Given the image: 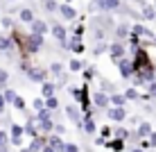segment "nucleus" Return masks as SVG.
<instances>
[{"label":"nucleus","mask_w":156,"mask_h":152,"mask_svg":"<svg viewBox=\"0 0 156 152\" xmlns=\"http://www.w3.org/2000/svg\"><path fill=\"white\" fill-rule=\"evenodd\" d=\"M25 73H27L30 82H36V84H41V82H45V80H48V70L41 68V66H30Z\"/></svg>","instance_id":"nucleus-6"},{"label":"nucleus","mask_w":156,"mask_h":152,"mask_svg":"<svg viewBox=\"0 0 156 152\" xmlns=\"http://www.w3.org/2000/svg\"><path fill=\"white\" fill-rule=\"evenodd\" d=\"M41 95H43V98L57 95V84H55V82H50V80H45V82H41Z\"/></svg>","instance_id":"nucleus-19"},{"label":"nucleus","mask_w":156,"mask_h":152,"mask_svg":"<svg viewBox=\"0 0 156 152\" xmlns=\"http://www.w3.org/2000/svg\"><path fill=\"white\" fill-rule=\"evenodd\" d=\"M7 2H18V0H7Z\"/></svg>","instance_id":"nucleus-55"},{"label":"nucleus","mask_w":156,"mask_h":152,"mask_svg":"<svg viewBox=\"0 0 156 152\" xmlns=\"http://www.w3.org/2000/svg\"><path fill=\"white\" fill-rule=\"evenodd\" d=\"M16 95H18V93H16L14 89H2V98H5V102H7V105H9V102H14Z\"/></svg>","instance_id":"nucleus-35"},{"label":"nucleus","mask_w":156,"mask_h":152,"mask_svg":"<svg viewBox=\"0 0 156 152\" xmlns=\"http://www.w3.org/2000/svg\"><path fill=\"white\" fill-rule=\"evenodd\" d=\"M20 152H30V148H20Z\"/></svg>","instance_id":"nucleus-54"},{"label":"nucleus","mask_w":156,"mask_h":152,"mask_svg":"<svg viewBox=\"0 0 156 152\" xmlns=\"http://www.w3.org/2000/svg\"><path fill=\"white\" fill-rule=\"evenodd\" d=\"M122 95H125L127 102L129 100H138V98H140V91H138L136 86H129V89H125V93H122Z\"/></svg>","instance_id":"nucleus-29"},{"label":"nucleus","mask_w":156,"mask_h":152,"mask_svg":"<svg viewBox=\"0 0 156 152\" xmlns=\"http://www.w3.org/2000/svg\"><path fill=\"white\" fill-rule=\"evenodd\" d=\"M145 86H147V95L149 98H156V80H154V82H147Z\"/></svg>","instance_id":"nucleus-42"},{"label":"nucleus","mask_w":156,"mask_h":152,"mask_svg":"<svg viewBox=\"0 0 156 152\" xmlns=\"http://www.w3.org/2000/svg\"><path fill=\"white\" fill-rule=\"evenodd\" d=\"M70 50L75 52V55H82V52L86 50V46H84L82 41H79V43H75V46H70Z\"/></svg>","instance_id":"nucleus-43"},{"label":"nucleus","mask_w":156,"mask_h":152,"mask_svg":"<svg viewBox=\"0 0 156 152\" xmlns=\"http://www.w3.org/2000/svg\"><path fill=\"white\" fill-rule=\"evenodd\" d=\"M12 50H14V46H12V41H9V34L0 32V52H5L7 57H12V55H9Z\"/></svg>","instance_id":"nucleus-20"},{"label":"nucleus","mask_w":156,"mask_h":152,"mask_svg":"<svg viewBox=\"0 0 156 152\" xmlns=\"http://www.w3.org/2000/svg\"><path fill=\"white\" fill-rule=\"evenodd\" d=\"M73 34H75V36H82V39H84V34H86V28H84V23H82V20H79V23L73 28Z\"/></svg>","instance_id":"nucleus-37"},{"label":"nucleus","mask_w":156,"mask_h":152,"mask_svg":"<svg viewBox=\"0 0 156 152\" xmlns=\"http://www.w3.org/2000/svg\"><path fill=\"white\" fill-rule=\"evenodd\" d=\"M45 134H39V136H34L32 139V143H30V152H41V148L45 145Z\"/></svg>","instance_id":"nucleus-24"},{"label":"nucleus","mask_w":156,"mask_h":152,"mask_svg":"<svg viewBox=\"0 0 156 152\" xmlns=\"http://www.w3.org/2000/svg\"><path fill=\"white\" fill-rule=\"evenodd\" d=\"M43 43H45V36H39V34H32L30 32V34H25V43H23V48H20V55L25 59L34 57L43 48Z\"/></svg>","instance_id":"nucleus-1"},{"label":"nucleus","mask_w":156,"mask_h":152,"mask_svg":"<svg viewBox=\"0 0 156 152\" xmlns=\"http://www.w3.org/2000/svg\"><path fill=\"white\" fill-rule=\"evenodd\" d=\"M90 105L98 109H109V93L106 91H90Z\"/></svg>","instance_id":"nucleus-5"},{"label":"nucleus","mask_w":156,"mask_h":152,"mask_svg":"<svg viewBox=\"0 0 156 152\" xmlns=\"http://www.w3.org/2000/svg\"><path fill=\"white\" fill-rule=\"evenodd\" d=\"M9 134L16 139H23V125H18V123H12L9 125Z\"/></svg>","instance_id":"nucleus-31"},{"label":"nucleus","mask_w":156,"mask_h":152,"mask_svg":"<svg viewBox=\"0 0 156 152\" xmlns=\"http://www.w3.org/2000/svg\"><path fill=\"white\" fill-rule=\"evenodd\" d=\"M43 105H45V109L57 111V109H59V98H57V95H50V98H45V100H43Z\"/></svg>","instance_id":"nucleus-27"},{"label":"nucleus","mask_w":156,"mask_h":152,"mask_svg":"<svg viewBox=\"0 0 156 152\" xmlns=\"http://www.w3.org/2000/svg\"><path fill=\"white\" fill-rule=\"evenodd\" d=\"M147 143H149V148H156V132H154V129L149 132V136H147Z\"/></svg>","instance_id":"nucleus-44"},{"label":"nucleus","mask_w":156,"mask_h":152,"mask_svg":"<svg viewBox=\"0 0 156 152\" xmlns=\"http://www.w3.org/2000/svg\"><path fill=\"white\" fill-rule=\"evenodd\" d=\"M0 25H2V28H7V30H12L16 23H14L12 16H2V18H0Z\"/></svg>","instance_id":"nucleus-38"},{"label":"nucleus","mask_w":156,"mask_h":152,"mask_svg":"<svg viewBox=\"0 0 156 152\" xmlns=\"http://www.w3.org/2000/svg\"><path fill=\"white\" fill-rule=\"evenodd\" d=\"M30 2H34V0H30Z\"/></svg>","instance_id":"nucleus-58"},{"label":"nucleus","mask_w":156,"mask_h":152,"mask_svg":"<svg viewBox=\"0 0 156 152\" xmlns=\"http://www.w3.org/2000/svg\"><path fill=\"white\" fill-rule=\"evenodd\" d=\"M131 66H133V73H138V70H143V68H152L154 64H152V55H149V50L147 48H136L133 50V55H131Z\"/></svg>","instance_id":"nucleus-2"},{"label":"nucleus","mask_w":156,"mask_h":152,"mask_svg":"<svg viewBox=\"0 0 156 152\" xmlns=\"http://www.w3.org/2000/svg\"><path fill=\"white\" fill-rule=\"evenodd\" d=\"M100 136H102V139H109V136H111V127H102V129H100Z\"/></svg>","instance_id":"nucleus-46"},{"label":"nucleus","mask_w":156,"mask_h":152,"mask_svg":"<svg viewBox=\"0 0 156 152\" xmlns=\"http://www.w3.org/2000/svg\"><path fill=\"white\" fill-rule=\"evenodd\" d=\"M41 5H43V9H45L48 14H57V9H59L57 0H41Z\"/></svg>","instance_id":"nucleus-26"},{"label":"nucleus","mask_w":156,"mask_h":152,"mask_svg":"<svg viewBox=\"0 0 156 152\" xmlns=\"http://www.w3.org/2000/svg\"><path fill=\"white\" fill-rule=\"evenodd\" d=\"M52 132H55V134H59V136H61V134L66 132V127H63V125H59V123H55V129H52Z\"/></svg>","instance_id":"nucleus-47"},{"label":"nucleus","mask_w":156,"mask_h":152,"mask_svg":"<svg viewBox=\"0 0 156 152\" xmlns=\"http://www.w3.org/2000/svg\"><path fill=\"white\" fill-rule=\"evenodd\" d=\"M109 107H127V100L122 93H109Z\"/></svg>","instance_id":"nucleus-21"},{"label":"nucleus","mask_w":156,"mask_h":152,"mask_svg":"<svg viewBox=\"0 0 156 152\" xmlns=\"http://www.w3.org/2000/svg\"><path fill=\"white\" fill-rule=\"evenodd\" d=\"M63 113L68 116V120H73L77 127H82V116H79V109L75 105H68V107H63Z\"/></svg>","instance_id":"nucleus-13"},{"label":"nucleus","mask_w":156,"mask_h":152,"mask_svg":"<svg viewBox=\"0 0 156 152\" xmlns=\"http://www.w3.org/2000/svg\"><path fill=\"white\" fill-rule=\"evenodd\" d=\"M84 68V61H79V59H70V61H68V70H70V73H79V70Z\"/></svg>","instance_id":"nucleus-30"},{"label":"nucleus","mask_w":156,"mask_h":152,"mask_svg":"<svg viewBox=\"0 0 156 152\" xmlns=\"http://www.w3.org/2000/svg\"><path fill=\"white\" fill-rule=\"evenodd\" d=\"M57 14L61 16L63 20H73V23L79 18V16H77V9H75L73 5H66V2H59V9H57Z\"/></svg>","instance_id":"nucleus-8"},{"label":"nucleus","mask_w":156,"mask_h":152,"mask_svg":"<svg viewBox=\"0 0 156 152\" xmlns=\"http://www.w3.org/2000/svg\"><path fill=\"white\" fill-rule=\"evenodd\" d=\"M63 2H66V5H73V2H75V0H63Z\"/></svg>","instance_id":"nucleus-53"},{"label":"nucleus","mask_w":156,"mask_h":152,"mask_svg":"<svg viewBox=\"0 0 156 152\" xmlns=\"http://www.w3.org/2000/svg\"><path fill=\"white\" fill-rule=\"evenodd\" d=\"M106 52H109L111 61H118V59L127 57V46L122 41H111L109 46H106Z\"/></svg>","instance_id":"nucleus-3"},{"label":"nucleus","mask_w":156,"mask_h":152,"mask_svg":"<svg viewBox=\"0 0 156 152\" xmlns=\"http://www.w3.org/2000/svg\"><path fill=\"white\" fill-rule=\"evenodd\" d=\"M84 80H86V82H90V80H93V77H98V68H95V66H86V64H84Z\"/></svg>","instance_id":"nucleus-28"},{"label":"nucleus","mask_w":156,"mask_h":152,"mask_svg":"<svg viewBox=\"0 0 156 152\" xmlns=\"http://www.w3.org/2000/svg\"><path fill=\"white\" fill-rule=\"evenodd\" d=\"M106 118L111 123H122L127 118V107H111V109H106Z\"/></svg>","instance_id":"nucleus-9"},{"label":"nucleus","mask_w":156,"mask_h":152,"mask_svg":"<svg viewBox=\"0 0 156 152\" xmlns=\"http://www.w3.org/2000/svg\"><path fill=\"white\" fill-rule=\"evenodd\" d=\"M95 2H100V0H95Z\"/></svg>","instance_id":"nucleus-57"},{"label":"nucleus","mask_w":156,"mask_h":152,"mask_svg":"<svg viewBox=\"0 0 156 152\" xmlns=\"http://www.w3.org/2000/svg\"><path fill=\"white\" fill-rule=\"evenodd\" d=\"M152 5H154V9H156V0H154V2H152Z\"/></svg>","instance_id":"nucleus-56"},{"label":"nucleus","mask_w":156,"mask_h":152,"mask_svg":"<svg viewBox=\"0 0 156 152\" xmlns=\"http://www.w3.org/2000/svg\"><path fill=\"white\" fill-rule=\"evenodd\" d=\"M125 145H127V141H122V139H113V136H111V141H106L104 148H109V150H113V152H125V150H127Z\"/></svg>","instance_id":"nucleus-17"},{"label":"nucleus","mask_w":156,"mask_h":152,"mask_svg":"<svg viewBox=\"0 0 156 152\" xmlns=\"http://www.w3.org/2000/svg\"><path fill=\"white\" fill-rule=\"evenodd\" d=\"M34 18H36L34 9H30V7H20V9H18V20H20V23L30 25V23H32Z\"/></svg>","instance_id":"nucleus-15"},{"label":"nucleus","mask_w":156,"mask_h":152,"mask_svg":"<svg viewBox=\"0 0 156 152\" xmlns=\"http://www.w3.org/2000/svg\"><path fill=\"white\" fill-rule=\"evenodd\" d=\"M140 20H156V9L154 5H143V12H140Z\"/></svg>","instance_id":"nucleus-22"},{"label":"nucleus","mask_w":156,"mask_h":152,"mask_svg":"<svg viewBox=\"0 0 156 152\" xmlns=\"http://www.w3.org/2000/svg\"><path fill=\"white\" fill-rule=\"evenodd\" d=\"M93 39H95V43H98V41H104L106 39V34H109V32H104V30H100V28H93Z\"/></svg>","instance_id":"nucleus-36"},{"label":"nucleus","mask_w":156,"mask_h":152,"mask_svg":"<svg viewBox=\"0 0 156 152\" xmlns=\"http://www.w3.org/2000/svg\"><path fill=\"white\" fill-rule=\"evenodd\" d=\"M68 93H70V98L75 102L79 100V95H82V89H79V86H68Z\"/></svg>","instance_id":"nucleus-40"},{"label":"nucleus","mask_w":156,"mask_h":152,"mask_svg":"<svg viewBox=\"0 0 156 152\" xmlns=\"http://www.w3.org/2000/svg\"><path fill=\"white\" fill-rule=\"evenodd\" d=\"M115 66H118V73H120V77H122V80H129V77L133 75V66H131V59H129V57L118 59Z\"/></svg>","instance_id":"nucleus-7"},{"label":"nucleus","mask_w":156,"mask_h":152,"mask_svg":"<svg viewBox=\"0 0 156 152\" xmlns=\"http://www.w3.org/2000/svg\"><path fill=\"white\" fill-rule=\"evenodd\" d=\"M113 36H115V41H122V43H125L127 36H129V23L115 25V28H113Z\"/></svg>","instance_id":"nucleus-14"},{"label":"nucleus","mask_w":156,"mask_h":152,"mask_svg":"<svg viewBox=\"0 0 156 152\" xmlns=\"http://www.w3.org/2000/svg\"><path fill=\"white\" fill-rule=\"evenodd\" d=\"M12 105H14V109H16V111H25V107H27V102H25V98H20V95H16V98H14V102H12Z\"/></svg>","instance_id":"nucleus-32"},{"label":"nucleus","mask_w":156,"mask_h":152,"mask_svg":"<svg viewBox=\"0 0 156 152\" xmlns=\"http://www.w3.org/2000/svg\"><path fill=\"white\" fill-rule=\"evenodd\" d=\"M149 132H152V123H149V120L138 123V129H136V136H138V139H147Z\"/></svg>","instance_id":"nucleus-23"},{"label":"nucleus","mask_w":156,"mask_h":152,"mask_svg":"<svg viewBox=\"0 0 156 152\" xmlns=\"http://www.w3.org/2000/svg\"><path fill=\"white\" fill-rule=\"evenodd\" d=\"M129 152H145L143 148H138V145H136V148H129Z\"/></svg>","instance_id":"nucleus-52"},{"label":"nucleus","mask_w":156,"mask_h":152,"mask_svg":"<svg viewBox=\"0 0 156 152\" xmlns=\"http://www.w3.org/2000/svg\"><path fill=\"white\" fill-rule=\"evenodd\" d=\"M45 145H50L55 152H61V148H63V139L59 136V134H50V136L45 139Z\"/></svg>","instance_id":"nucleus-16"},{"label":"nucleus","mask_w":156,"mask_h":152,"mask_svg":"<svg viewBox=\"0 0 156 152\" xmlns=\"http://www.w3.org/2000/svg\"><path fill=\"white\" fill-rule=\"evenodd\" d=\"M48 34H52V36H55V41H59V43L68 39V30H66V25H63V23H52Z\"/></svg>","instance_id":"nucleus-11"},{"label":"nucleus","mask_w":156,"mask_h":152,"mask_svg":"<svg viewBox=\"0 0 156 152\" xmlns=\"http://www.w3.org/2000/svg\"><path fill=\"white\" fill-rule=\"evenodd\" d=\"M61 152H79V145H77V143H68V141H63Z\"/></svg>","instance_id":"nucleus-39"},{"label":"nucleus","mask_w":156,"mask_h":152,"mask_svg":"<svg viewBox=\"0 0 156 152\" xmlns=\"http://www.w3.org/2000/svg\"><path fill=\"white\" fill-rule=\"evenodd\" d=\"M43 107H45V105H43V98H36V100H34V109L39 111V109H43Z\"/></svg>","instance_id":"nucleus-48"},{"label":"nucleus","mask_w":156,"mask_h":152,"mask_svg":"<svg viewBox=\"0 0 156 152\" xmlns=\"http://www.w3.org/2000/svg\"><path fill=\"white\" fill-rule=\"evenodd\" d=\"M41 152H55V150H52L50 145H43V148H41Z\"/></svg>","instance_id":"nucleus-51"},{"label":"nucleus","mask_w":156,"mask_h":152,"mask_svg":"<svg viewBox=\"0 0 156 152\" xmlns=\"http://www.w3.org/2000/svg\"><path fill=\"white\" fill-rule=\"evenodd\" d=\"M36 127H39L41 134H52V129H55V120L52 118H45V120H36Z\"/></svg>","instance_id":"nucleus-18"},{"label":"nucleus","mask_w":156,"mask_h":152,"mask_svg":"<svg viewBox=\"0 0 156 152\" xmlns=\"http://www.w3.org/2000/svg\"><path fill=\"white\" fill-rule=\"evenodd\" d=\"M30 28H32V34H39V36H48V32H50V25L43 18H34L30 23Z\"/></svg>","instance_id":"nucleus-10"},{"label":"nucleus","mask_w":156,"mask_h":152,"mask_svg":"<svg viewBox=\"0 0 156 152\" xmlns=\"http://www.w3.org/2000/svg\"><path fill=\"white\" fill-rule=\"evenodd\" d=\"M93 28L111 32L115 28V20H113V16H111V14H100V16H93Z\"/></svg>","instance_id":"nucleus-4"},{"label":"nucleus","mask_w":156,"mask_h":152,"mask_svg":"<svg viewBox=\"0 0 156 152\" xmlns=\"http://www.w3.org/2000/svg\"><path fill=\"white\" fill-rule=\"evenodd\" d=\"M111 132H113V139H122V141H129L131 134H133V132H129L127 127H115V129H111Z\"/></svg>","instance_id":"nucleus-25"},{"label":"nucleus","mask_w":156,"mask_h":152,"mask_svg":"<svg viewBox=\"0 0 156 152\" xmlns=\"http://www.w3.org/2000/svg\"><path fill=\"white\" fill-rule=\"evenodd\" d=\"M127 41H129V48H131V50H136V48H140V36H136V34H131V32H129V36H127Z\"/></svg>","instance_id":"nucleus-33"},{"label":"nucleus","mask_w":156,"mask_h":152,"mask_svg":"<svg viewBox=\"0 0 156 152\" xmlns=\"http://www.w3.org/2000/svg\"><path fill=\"white\" fill-rule=\"evenodd\" d=\"M9 143V134L5 129H0V145H7Z\"/></svg>","instance_id":"nucleus-45"},{"label":"nucleus","mask_w":156,"mask_h":152,"mask_svg":"<svg viewBox=\"0 0 156 152\" xmlns=\"http://www.w3.org/2000/svg\"><path fill=\"white\" fill-rule=\"evenodd\" d=\"M5 109H7V102H5V98H2V93H0V113H2Z\"/></svg>","instance_id":"nucleus-49"},{"label":"nucleus","mask_w":156,"mask_h":152,"mask_svg":"<svg viewBox=\"0 0 156 152\" xmlns=\"http://www.w3.org/2000/svg\"><path fill=\"white\" fill-rule=\"evenodd\" d=\"M9 82V70L7 68H0V86H5Z\"/></svg>","instance_id":"nucleus-41"},{"label":"nucleus","mask_w":156,"mask_h":152,"mask_svg":"<svg viewBox=\"0 0 156 152\" xmlns=\"http://www.w3.org/2000/svg\"><path fill=\"white\" fill-rule=\"evenodd\" d=\"M98 7H100V12L113 14V12H120L122 0H100V2H98Z\"/></svg>","instance_id":"nucleus-12"},{"label":"nucleus","mask_w":156,"mask_h":152,"mask_svg":"<svg viewBox=\"0 0 156 152\" xmlns=\"http://www.w3.org/2000/svg\"><path fill=\"white\" fill-rule=\"evenodd\" d=\"M106 46H109L106 41H98V43H95V48H93V55H95V57H100L102 52H106Z\"/></svg>","instance_id":"nucleus-34"},{"label":"nucleus","mask_w":156,"mask_h":152,"mask_svg":"<svg viewBox=\"0 0 156 152\" xmlns=\"http://www.w3.org/2000/svg\"><path fill=\"white\" fill-rule=\"evenodd\" d=\"M95 145H102V148H104V145H106V141L102 139V136H98V139H95Z\"/></svg>","instance_id":"nucleus-50"}]
</instances>
